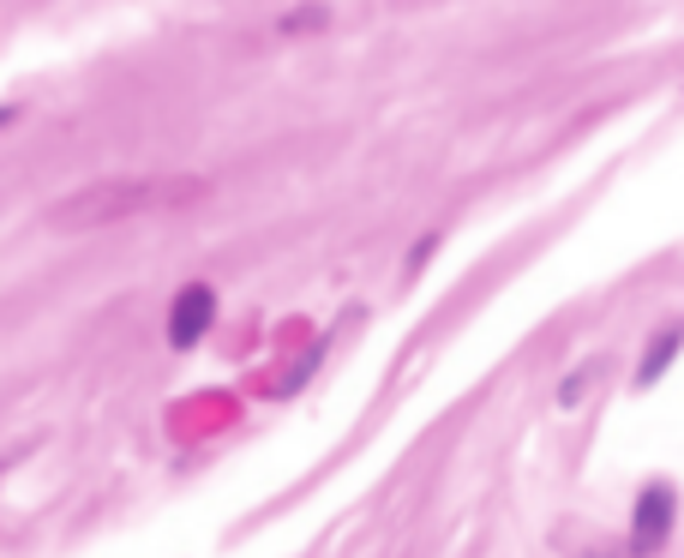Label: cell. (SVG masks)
I'll return each mask as SVG.
<instances>
[{
	"instance_id": "obj_3",
	"label": "cell",
	"mask_w": 684,
	"mask_h": 558,
	"mask_svg": "<svg viewBox=\"0 0 684 558\" xmlns=\"http://www.w3.org/2000/svg\"><path fill=\"white\" fill-rule=\"evenodd\" d=\"M684 349V324H666L661 337L649 342V354H642V373H637V385H654V378L666 373V366H673V354Z\"/></svg>"
},
{
	"instance_id": "obj_1",
	"label": "cell",
	"mask_w": 684,
	"mask_h": 558,
	"mask_svg": "<svg viewBox=\"0 0 684 558\" xmlns=\"http://www.w3.org/2000/svg\"><path fill=\"white\" fill-rule=\"evenodd\" d=\"M673 535V487H649L637 499V523H630V558H654Z\"/></svg>"
},
{
	"instance_id": "obj_2",
	"label": "cell",
	"mask_w": 684,
	"mask_h": 558,
	"mask_svg": "<svg viewBox=\"0 0 684 558\" xmlns=\"http://www.w3.org/2000/svg\"><path fill=\"white\" fill-rule=\"evenodd\" d=\"M210 319H217V288L186 283L181 295H174V307H169V342L174 349H193V342L210 331Z\"/></svg>"
}]
</instances>
